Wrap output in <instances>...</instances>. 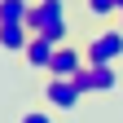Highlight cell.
<instances>
[{"label":"cell","instance_id":"1","mask_svg":"<svg viewBox=\"0 0 123 123\" xmlns=\"http://www.w3.org/2000/svg\"><path fill=\"white\" fill-rule=\"evenodd\" d=\"M26 26H31V35H49L53 44H66V40H70L66 0H35L31 13H26Z\"/></svg>","mask_w":123,"mask_h":123},{"label":"cell","instance_id":"2","mask_svg":"<svg viewBox=\"0 0 123 123\" xmlns=\"http://www.w3.org/2000/svg\"><path fill=\"white\" fill-rule=\"evenodd\" d=\"M88 62H101V66H114V62L123 57V26H101L97 35H92L84 44Z\"/></svg>","mask_w":123,"mask_h":123},{"label":"cell","instance_id":"3","mask_svg":"<svg viewBox=\"0 0 123 123\" xmlns=\"http://www.w3.org/2000/svg\"><path fill=\"white\" fill-rule=\"evenodd\" d=\"M84 101V88L75 84V79H53L49 75V84H44V105H53V110H75V105Z\"/></svg>","mask_w":123,"mask_h":123},{"label":"cell","instance_id":"4","mask_svg":"<svg viewBox=\"0 0 123 123\" xmlns=\"http://www.w3.org/2000/svg\"><path fill=\"white\" fill-rule=\"evenodd\" d=\"M75 84L84 88V97L88 92H114L119 88V75H114V66H101V62H88V66L75 75Z\"/></svg>","mask_w":123,"mask_h":123},{"label":"cell","instance_id":"5","mask_svg":"<svg viewBox=\"0 0 123 123\" xmlns=\"http://www.w3.org/2000/svg\"><path fill=\"white\" fill-rule=\"evenodd\" d=\"M84 66H88V53H84V49H75V44L62 49V44H57V53H53V62H49V75H53V79H75Z\"/></svg>","mask_w":123,"mask_h":123},{"label":"cell","instance_id":"6","mask_svg":"<svg viewBox=\"0 0 123 123\" xmlns=\"http://www.w3.org/2000/svg\"><path fill=\"white\" fill-rule=\"evenodd\" d=\"M53 53H57V44L49 40V35H31V44H26V66L31 70H44V75H49V62H53Z\"/></svg>","mask_w":123,"mask_h":123},{"label":"cell","instance_id":"7","mask_svg":"<svg viewBox=\"0 0 123 123\" xmlns=\"http://www.w3.org/2000/svg\"><path fill=\"white\" fill-rule=\"evenodd\" d=\"M26 44H31L26 22H0V49L5 53H26Z\"/></svg>","mask_w":123,"mask_h":123},{"label":"cell","instance_id":"8","mask_svg":"<svg viewBox=\"0 0 123 123\" xmlns=\"http://www.w3.org/2000/svg\"><path fill=\"white\" fill-rule=\"evenodd\" d=\"M35 0H0V22H26Z\"/></svg>","mask_w":123,"mask_h":123},{"label":"cell","instance_id":"9","mask_svg":"<svg viewBox=\"0 0 123 123\" xmlns=\"http://www.w3.org/2000/svg\"><path fill=\"white\" fill-rule=\"evenodd\" d=\"M84 5H88V13H92V18H119V0H84Z\"/></svg>","mask_w":123,"mask_h":123},{"label":"cell","instance_id":"10","mask_svg":"<svg viewBox=\"0 0 123 123\" xmlns=\"http://www.w3.org/2000/svg\"><path fill=\"white\" fill-rule=\"evenodd\" d=\"M18 123H53V114H49V110H22Z\"/></svg>","mask_w":123,"mask_h":123},{"label":"cell","instance_id":"11","mask_svg":"<svg viewBox=\"0 0 123 123\" xmlns=\"http://www.w3.org/2000/svg\"><path fill=\"white\" fill-rule=\"evenodd\" d=\"M119 26H123V9H119Z\"/></svg>","mask_w":123,"mask_h":123},{"label":"cell","instance_id":"12","mask_svg":"<svg viewBox=\"0 0 123 123\" xmlns=\"http://www.w3.org/2000/svg\"><path fill=\"white\" fill-rule=\"evenodd\" d=\"M119 9H123V0H119Z\"/></svg>","mask_w":123,"mask_h":123}]
</instances>
